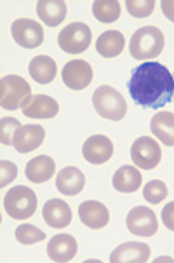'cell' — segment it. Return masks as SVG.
I'll list each match as a JSON object with an SVG mask.
<instances>
[{"instance_id":"obj_1","label":"cell","mask_w":174,"mask_h":263,"mask_svg":"<svg viewBox=\"0 0 174 263\" xmlns=\"http://www.w3.org/2000/svg\"><path fill=\"white\" fill-rule=\"evenodd\" d=\"M127 89L136 105L143 108H160L172 100L174 77L167 66L146 61L132 70Z\"/></svg>"},{"instance_id":"obj_2","label":"cell","mask_w":174,"mask_h":263,"mask_svg":"<svg viewBox=\"0 0 174 263\" xmlns=\"http://www.w3.org/2000/svg\"><path fill=\"white\" fill-rule=\"evenodd\" d=\"M166 46V39L164 33L160 32L157 26H141L136 30L129 42V52L138 61L153 60V58L160 56Z\"/></svg>"},{"instance_id":"obj_3","label":"cell","mask_w":174,"mask_h":263,"mask_svg":"<svg viewBox=\"0 0 174 263\" xmlns=\"http://www.w3.org/2000/svg\"><path fill=\"white\" fill-rule=\"evenodd\" d=\"M33 98L32 87L20 75H6L0 80V106L6 110L25 108Z\"/></svg>"},{"instance_id":"obj_4","label":"cell","mask_w":174,"mask_h":263,"mask_svg":"<svg viewBox=\"0 0 174 263\" xmlns=\"http://www.w3.org/2000/svg\"><path fill=\"white\" fill-rule=\"evenodd\" d=\"M92 105L98 115L108 120H122L127 114V103L124 96L111 86H100L92 95Z\"/></svg>"},{"instance_id":"obj_5","label":"cell","mask_w":174,"mask_h":263,"mask_svg":"<svg viewBox=\"0 0 174 263\" xmlns=\"http://www.w3.org/2000/svg\"><path fill=\"white\" fill-rule=\"evenodd\" d=\"M4 209H6L7 216L14 218V220H26L37 211V195L28 186L17 185L14 189L7 190L6 197H4Z\"/></svg>"},{"instance_id":"obj_6","label":"cell","mask_w":174,"mask_h":263,"mask_svg":"<svg viewBox=\"0 0 174 263\" xmlns=\"http://www.w3.org/2000/svg\"><path fill=\"white\" fill-rule=\"evenodd\" d=\"M92 32L86 23H75L66 25L60 33H57V44L68 54H80L91 46Z\"/></svg>"},{"instance_id":"obj_7","label":"cell","mask_w":174,"mask_h":263,"mask_svg":"<svg viewBox=\"0 0 174 263\" xmlns=\"http://www.w3.org/2000/svg\"><path fill=\"white\" fill-rule=\"evenodd\" d=\"M131 159L136 167L140 169H155L162 160L160 145L150 136H140L131 146Z\"/></svg>"},{"instance_id":"obj_8","label":"cell","mask_w":174,"mask_h":263,"mask_svg":"<svg viewBox=\"0 0 174 263\" xmlns=\"http://www.w3.org/2000/svg\"><path fill=\"white\" fill-rule=\"evenodd\" d=\"M11 35L17 46H21L23 49H35L42 46L44 42L42 25L30 20V17H20V20L12 21Z\"/></svg>"},{"instance_id":"obj_9","label":"cell","mask_w":174,"mask_h":263,"mask_svg":"<svg viewBox=\"0 0 174 263\" xmlns=\"http://www.w3.org/2000/svg\"><path fill=\"white\" fill-rule=\"evenodd\" d=\"M127 230L131 234L138 235V237H151L157 234L159 230V221L155 213L146 206H136L129 211L126 218Z\"/></svg>"},{"instance_id":"obj_10","label":"cell","mask_w":174,"mask_h":263,"mask_svg":"<svg viewBox=\"0 0 174 263\" xmlns=\"http://www.w3.org/2000/svg\"><path fill=\"white\" fill-rule=\"evenodd\" d=\"M63 84L71 91H82L92 82V68L84 60H71L63 66L61 72Z\"/></svg>"},{"instance_id":"obj_11","label":"cell","mask_w":174,"mask_h":263,"mask_svg":"<svg viewBox=\"0 0 174 263\" xmlns=\"http://www.w3.org/2000/svg\"><path fill=\"white\" fill-rule=\"evenodd\" d=\"M82 155L89 164H105L113 155V143L105 135H92L82 145Z\"/></svg>"},{"instance_id":"obj_12","label":"cell","mask_w":174,"mask_h":263,"mask_svg":"<svg viewBox=\"0 0 174 263\" xmlns=\"http://www.w3.org/2000/svg\"><path fill=\"white\" fill-rule=\"evenodd\" d=\"M80 221L91 230H101L108 225L110 213L103 202L98 200H84L79 206Z\"/></svg>"},{"instance_id":"obj_13","label":"cell","mask_w":174,"mask_h":263,"mask_svg":"<svg viewBox=\"0 0 174 263\" xmlns=\"http://www.w3.org/2000/svg\"><path fill=\"white\" fill-rule=\"evenodd\" d=\"M79 244L73 235L70 234H57L47 244V256L52 261L66 263L77 256Z\"/></svg>"},{"instance_id":"obj_14","label":"cell","mask_w":174,"mask_h":263,"mask_svg":"<svg viewBox=\"0 0 174 263\" xmlns=\"http://www.w3.org/2000/svg\"><path fill=\"white\" fill-rule=\"evenodd\" d=\"M44 140H46V131H44L42 126H38V124H26V126H21L17 129L12 145H14L16 152H20V154H28V152L38 148L44 143Z\"/></svg>"},{"instance_id":"obj_15","label":"cell","mask_w":174,"mask_h":263,"mask_svg":"<svg viewBox=\"0 0 174 263\" xmlns=\"http://www.w3.org/2000/svg\"><path fill=\"white\" fill-rule=\"evenodd\" d=\"M42 216L51 229H66L71 223V209L61 199H49L44 204Z\"/></svg>"},{"instance_id":"obj_16","label":"cell","mask_w":174,"mask_h":263,"mask_svg":"<svg viewBox=\"0 0 174 263\" xmlns=\"http://www.w3.org/2000/svg\"><path fill=\"white\" fill-rule=\"evenodd\" d=\"M150 260V246L143 242H124L110 255L111 263H146Z\"/></svg>"},{"instance_id":"obj_17","label":"cell","mask_w":174,"mask_h":263,"mask_svg":"<svg viewBox=\"0 0 174 263\" xmlns=\"http://www.w3.org/2000/svg\"><path fill=\"white\" fill-rule=\"evenodd\" d=\"M84 185H86V176L75 166L63 167L56 176V189L63 195H68V197L79 195L82 192Z\"/></svg>"},{"instance_id":"obj_18","label":"cell","mask_w":174,"mask_h":263,"mask_svg":"<svg viewBox=\"0 0 174 263\" xmlns=\"http://www.w3.org/2000/svg\"><path fill=\"white\" fill-rule=\"evenodd\" d=\"M57 112H60L57 101L46 95H35L23 108V114L28 119H52L56 117Z\"/></svg>"},{"instance_id":"obj_19","label":"cell","mask_w":174,"mask_h":263,"mask_svg":"<svg viewBox=\"0 0 174 263\" xmlns=\"http://www.w3.org/2000/svg\"><path fill=\"white\" fill-rule=\"evenodd\" d=\"M56 173V162L49 155H38L28 160L25 167V175L32 183H46Z\"/></svg>"},{"instance_id":"obj_20","label":"cell","mask_w":174,"mask_h":263,"mask_svg":"<svg viewBox=\"0 0 174 263\" xmlns=\"http://www.w3.org/2000/svg\"><path fill=\"white\" fill-rule=\"evenodd\" d=\"M111 183H113V189L117 192H122V194H134L143 183V176L138 167L126 164V166L119 167L117 171H115Z\"/></svg>"},{"instance_id":"obj_21","label":"cell","mask_w":174,"mask_h":263,"mask_svg":"<svg viewBox=\"0 0 174 263\" xmlns=\"http://www.w3.org/2000/svg\"><path fill=\"white\" fill-rule=\"evenodd\" d=\"M37 14L44 25L54 26L61 25L66 17V2L63 0H40L37 2Z\"/></svg>"},{"instance_id":"obj_22","label":"cell","mask_w":174,"mask_h":263,"mask_svg":"<svg viewBox=\"0 0 174 263\" xmlns=\"http://www.w3.org/2000/svg\"><path fill=\"white\" fill-rule=\"evenodd\" d=\"M150 129L153 136L166 146H174V114L159 112L150 120Z\"/></svg>"},{"instance_id":"obj_23","label":"cell","mask_w":174,"mask_h":263,"mask_svg":"<svg viewBox=\"0 0 174 263\" xmlns=\"http://www.w3.org/2000/svg\"><path fill=\"white\" fill-rule=\"evenodd\" d=\"M28 72H30V77H32L35 82L51 84L57 73V66L52 58L40 54V56H35L33 60L30 61Z\"/></svg>"},{"instance_id":"obj_24","label":"cell","mask_w":174,"mask_h":263,"mask_svg":"<svg viewBox=\"0 0 174 263\" xmlns=\"http://www.w3.org/2000/svg\"><path fill=\"white\" fill-rule=\"evenodd\" d=\"M124 46H126V37L119 30H108L96 40V49L103 58H117L124 51Z\"/></svg>"},{"instance_id":"obj_25","label":"cell","mask_w":174,"mask_h":263,"mask_svg":"<svg viewBox=\"0 0 174 263\" xmlns=\"http://www.w3.org/2000/svg\"><path fill=\"white\" fill-rule=\"evenodd\" d=\"M120 4L119 0H96L92 2V14L100 23H113L120 17Z\"/></svg>"},{"instance_id":"obj_26","label":"cell","mask_w":174,"mask_h":263,"mask_svg":"<svg viewBox=\"0 0 174 263\" xmlns=\"http://www.w3.org/2000/svg\"><path fill=\"white\" fill-rule=\"evenodd\" d=\"M16 235V240L25 246H32V244H37L40 240L46 239V234L35 225H30V223H23L20 225L14 232Z\"/></svg>"},{"instance_id":"obj_27","label":"cell","mask_w":174,"mask_h":263,"mask_svg":"<svg viewBox=\"0 0 174 263\" xmlns=\"http://www.w3.org/2000/svg\"><path fill=\"white\" fill-rule=\"evenodd\" d=\"M167 194H169V190L166 183L160 180H151L145 185V189H143V197H145L146 202H151V204H160L162 200H166Z\"/></svg>"},{"instance_id":"obj_28","label":"cell","mask_w":174,"mask_h":263,"mask_svg":"<svg viewBox=\"0 0 174 263\" xmlns=\"http://www.w3.org/2000/svg\"><path fill=\"white\" fill-rule=\"evenodd\" d=\"M21 127V122L14 117H2L0 120V143L2 145H12L17 129Z\"/></svg>"},{"instance_id":"obj_29","label":"cell","mask_w":174,"mask_h":263,"mask_svg":"<svg viewBox=\"0 0 174 263\" xmlns=\"http://www.w3.org/2000/svg\"><path fill=\"white\" fill-rule=\"evenodd\" d=\"M127 12L134 17H146L153 12L155 2L153 0H127L126 2Z\"/></svg>"},{"instance_id":"obj_30","label":"cell","mask_w":174,"mask_h":263,"mask_svg":"<svg viewBox=\"0 0 174 263\" xmlns=\"http://www.w3.org/2000/svg\"><path fill=\"white\" fill-rule=\"evenodd\" d=\"M17 175V167L11 160H0V186H7L11 181H14Z\"/></svg>"},{"instance_id":"obj_31","label":"cell","mask_w":174,"mask_h":263,"mask_svg":"<svg viewBox=\"0 0 174 263\" xmlns=\"http://www.w3.org/2000/svg\"><path fill=\"white\" fill-rule=\"evenodd\" d=\"M162 223L166 225L167 230L174 232V200L167 202L162 209Z\"/></svg>"},{"instance_id":"obj_32","label":"cell","mask_w":174,"mask_h":263,"mask_svg":"<svg viewBox=\"0 0 174 263\" xmlns=\"http://www.w3.org/2000/svg\"><path fill=\"white\" fill-rule=\"evenodd\" d=\"M160 7H162L164 16H166L169 21H172V23H174V0H162Z\"/></svg>"},{"instance_id":"obj_33","label":"cell","mask_w":174,"mask_h":263,"mask_svg":"<svg viewBox=\"0 0 174 263\" xmlns=\"http://www.w3.org/2000/svg\"><path fill=\"white\" fill-rule=\"evenodd\" d=\"M172 77H174V73H172ZM172 100H174V95H172Z\"/></svg>"}]
</instances>
